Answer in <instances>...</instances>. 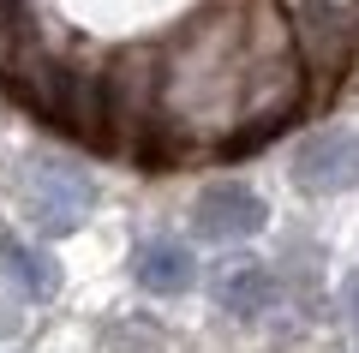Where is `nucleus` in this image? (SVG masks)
<instances>
[{
    "label": "nucleus",
    "mask_w": 359,
    "mask_h": 353,
    "mask_svg": "<svg viewBox=\"0 0 359 353\" xmlns=\"http://www.w3.org/2000/svg\"><path fill=\"white\" fill-rule=\"evenodd\" d=\"M96 204V180L78 162H60V156H30L25 168V215L42 227V234H72L78 222Z\"/></svg>",
    "instance_id": "nucleus-1"
},
{
    "label": "nucleus",
    "mask_w": 359,
    "mask_h": 353,
    "mask_svg": "<svg viewBox=\"0 0 359 353\" xmlns=\"http://www.w3.org/2000/svg\"><path fill=\"white\" fill-rule=\"evenodd\" d=\"M269 222V204L257 198L245 180H216V186L198 192L192 204V234L210 246H228V240H252L257 227Z\"/></svg>",
    "instance_id": "nucleus-2"
},
{
    "label": "nucleus",
    "mask_w": 359,
    "mask_h": 353,
    "mask_svg": "<svg viewBox=\"0 0 359 353\" xmlns=\"http://www.w3.org/2000/svg\"><path fill=\"white\" fill-rule=\"evenodd\" d=\"M294 186L311 198H330V192L359 186V132H311L294 150Z\"/></svg>",
    "instance_id": "nucleus-3"
},
{
    "label": "nucleus",
    "mask_w": 359,
    "mask_h": 353,
    "mask_svg": "<svg viewBox=\"0 0 359 353\" xmlns=\"http://www.w3.org/2000/svg\"><path fill=\"white\" fill-rule=\"evenodd\" d=\"M132 276H138L144 293H156V300H174V293H186L198 281V258L186 240H168V234H156V240H144L138 252H132Z\"/></svg>",
    "instance_id": "nucleus-4"
},
{
    "label": "nucleus",
    "mask_w": 359,
    "mask_h": 353,
    "mask_svg": "<svg viewBox=\"0 0 359 353\" xmlns=\"http://www.w3.org/2000/svg\"><path fill=\"white\" fill-rule=\"evenodd\" d=\"M210 293H216V305L222 312H233V317H257V312H269L276 305V276H269L264 264H228L216 281H210Z\"/></svg>",
    "instance_id": "nucleus-5"
},
{
    "label": "nucleus",
    "mask_w": 359,
    "mask_h": 353,
    "mask_svg": "<svg viewBox=\"0 0 359 353\" xmlns=\"http://www.w3.org/2000/svg\"><path fill=\"white\" fill-rule=\"evenodd\" d=\"M0 269L13 276V288L25 293V300H48V293L60 288V269H54V258L36 252V246H25V240H6V246H0Z\"/></svg>",
    "instance_id": "nucleus-6"
},
{
    "label": "nucleus",
    "mask_w": 359,
    "mask_h": 353,
    "mask_svg": "<svg viewBox=\"0 0 359 353\" xmlns=\"http://www.w3.org/2000/svg\"><path fill=\"white\" fill-rule=\"evenodd\" d=\"M347 312L359 317V269H353V276H347Z\"/></svg>",
    "instance_id": "nucleus-7"
}]
</instances>
